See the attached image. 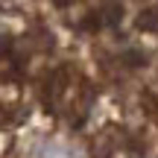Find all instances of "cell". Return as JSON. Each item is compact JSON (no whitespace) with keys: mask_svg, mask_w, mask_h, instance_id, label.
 <instances>
[{"mask_svg":"<svg viewBox=\"0 0 158 158\" xmlns=\"http://www.w3.org/2000/svg\"><path fill=\"white\" fill-rule=\"evenodd\" d=\"M53 3H56V6H62V9H64V6H68V0H53Z\"/></svg>","mask_w":158,"mask_h":158,"instance_id":"2","label":"cell"},{"mask_svg":"<svg viewBox=\"0 0 158 158\" xmlns=\"http://www.w3.org/2000/svg\"><path fill=\"white\" fill-rule=\"evenodd\" d=\"M6 47H9V44H6V41H0V56L6 53Z\"/></svg>","mask_w":158,"mask_h":158,"instance_id":"1","label":"cell"}]
</instances>
